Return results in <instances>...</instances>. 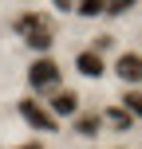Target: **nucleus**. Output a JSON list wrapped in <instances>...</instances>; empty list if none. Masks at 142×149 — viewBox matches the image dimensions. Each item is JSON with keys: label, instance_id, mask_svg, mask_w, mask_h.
I'll use <instances>...</instances> for the list:
<instances>
[{"label": "nucleus", "instance_id": "6e6552de", "mask_svg": "<svg viewBox=\"0 0 142 149\" xmlns=\"http://www.w3.org/2000/svg\"><path fill=\"white\" fill-rule=\"evenodd\" d=\"M99 126H103V114H79L75 118V134L79 137H95Z\"/></svg>", "mask_w": 142, "mask_h": 149}, {"label": "nucleus", "instance_id": "0eeeda50", "mask_svg": "<svg viewBox=\"0 0 142 149\" xmlns=\"http://www.w3.org/2000/svg\"><path fill=\"white\" fill-rule=\"evenodd\" d=\"M47 110H52L55 118H59V114H79V94H75V90H55Z\"/></svg>", "mask_w": 142, "mask_h": 149}, {"label": "nucleus", "instance_id": "39448f33", "mask_svg": "<svg viewBox=\"0 0 142 149\" xmlns=\"http://www.w3.org/2000/svg\"><path fill=\"white\" fill-rule=\"evenodd\" d=\"M75 71L87 74V79H99V74L107 71V63H103L99 51H79V55H75Z\"/></svg>", "mask_w": 142, "mask_h": 149}, {"label": "nucleus", "instance_id": "f03ea898", "mask_svg": "<svg viewBox=\"0 0 142 149\" xmlns=\"http://www.w3.org/2000/svg\"><path fill=\"white\" fill-rule=\"evenodd\" d=\"M20 118L28 122L32 130H40V134H55V130H59V118H55L47 106H40L36 98H20Z\"/></svg>", "mask_w": 142, "mask_h": 149}, {"label": "nucleus", "instance_id": "9d476101", "mask_svg": "<svg viewBox=\"0 0 142 149\" xmlns=\"http://www.w3.org/2000/svg\"><path fill=\"white\" fill-rule=\"evenodd\" d=\"M122 106H126L134 118H142V90H126V94H122Z\"/></svg>", "mask_w": 142, "mask_h": 149}, {"label": "nucleus", "instance_id": "f257e3e1", "mask_svg": "<svg viewBox=\"0 0 142 149\" xmlns=\"http://www.w3.org/2000/svg\"><path fill=\"white\" fill-rule=\"evenodd\" d=\"M16 36H20L32 51H47V47L55 43V24H52V16H44V12H24V16H16Z\"/></svg>", "mask_w": 142, "mask_h": 149}, {"label": "nucleus", "instance_id": "f8f14e48", "mask_svg": "<svg viewBox=\"0 0 142 149\" xmlns=\"http://www.w3.org/2000/svg\"><path fill=\"white\" fill-rule=\"evenodd\" d=\"M55 8H59V12H71V8H75V0H55Z\"/></svg>", "mask_w": 142, "mask_h": 149}, {"label": "nucleus", "instance_id": "423d86ee", "mask_svg": "<svg viewBox=\"0 0 142 149\" xmlns=\"http://www.w3.org/2000/svg\"><path fill=\"white\" fill-rule=\"evenodd\" d=\"M103 122L114 130V134H126V130L134 126V114H130L126 106H107V110H103Z\"/></svg>", "mask_w": 142, "mask_h": 149}, {"label": "nucleus", "instance_id": "7ed1b4c3", "mask_svg": "<svg viewBox=\"0 0 142 149\" xmlns=\"http://www.w3.org/2000/svg\"><path fill=\"white\" fill-rule=\"evenodd\" d=\"M28 82H32V90H59V63L55 59H36L28 67Z\"/></svg>", "mask_w": 142, "mask_h": 149}, {"label": "nucleus", "instance_id": "9b49d317", "mask_svg": "<svg viewBox=\"0 0 142 149\" xmlns=\"http://www.w3.org/2000/svg\"><path fill=\"white\" fill-rule=\"evenodd\" d=\"M134 4H138V0H107V12H111V16H122V12H130Z\"/></svg>", "mask_w": 142, "mask_h": 149}, {"label": "nucleus", "instance_id": "1a4fd4ad", "mask_svg": "<svg viewBox=\"0 0 142 149\" xmlns=\"http://www.w3.org/2000/svg\"><path fill=\"white\" fill-rule=\"evenodd\" d=\"M75 12L79 16H99V12H107V0H75Z\"/></svg>", "mask_w": 142, "mask_h": 149}, {"label": "nucleus", "instance_id": "ddd939ff", "mask_svg": "<svg viewBox=\"0 0 142 149\" xmlns=\"http://www.w3.org/2000/svg\"><path fill=\"white\" fill-rule=\"evenodd\" d=\"M16 149H44L40 141H24V145H16Z\"/></svg>", "mask_w": 142, "mask_h": 149}, {"label": "nucleus", "instance_id": "20e7f679", "mask_svg": "<svg viewBox=\"0 0 142 149\" xmlns=\"http://www.w3.org/2000/svg\"><path fill=\"white\" fill-rule=\"evenodd\" d=\"M114 74H119L122 82H142V55L122 51V55H119V63H114Z\"/></svg>", "mask_w": 142, "mask_h": 149}]
</instances>
